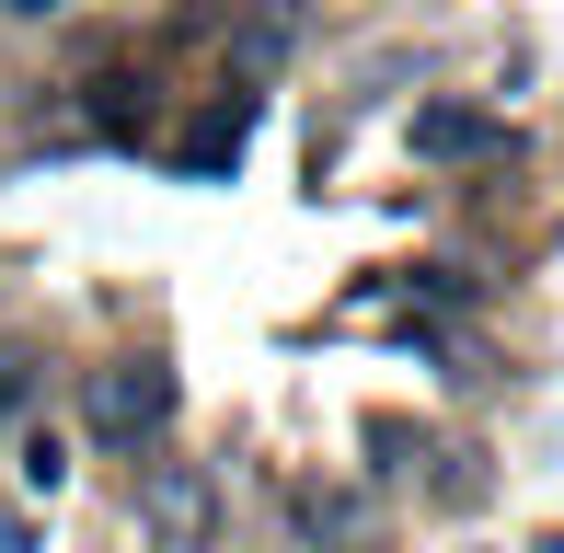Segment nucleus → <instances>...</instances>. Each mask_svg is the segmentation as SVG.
Wrapping results in <instances>:
<instances>
[{
  "label": "nucleus",
  "mask_w": 564,
  "mask_h": 553,
  "mask_svg": "<svg viewBox=\"0 0 564 553\" xmlns=\"http://www.w3.org/2000/svg\"><path fill=\"white\" fill-rule=\"evenodd\" d=\"M82 426L105 449H150L173 426V369L162 358H105L93 369V392H82Z\"/></svg>",
  "instance_id": "1"
},
{
  "label": "nucleus",
  "mask_w": 564,
  "mask_h": 553,
  "mask_svg": "<svg viewBox=\"0 0 564 553\" xmlns=\"http://www.w3.org/2000/svg\"><path fill=\"white\" fill-rule=\"evenodd\" d=\"M415 150H426V162H496L507 128H496L484 105H426V116H415Z\"/></svg>",
  "instance_id": "2"
},
{
  "label": "nucleus",
  "mask_w": 564,
  "mask_h": 553,
  "mask_svg": "<svg viewBox=\"0 0 564 553\" xmlns=\"http://www.w3.org/2000/svg\"><path fill=\"white\" fill-rule=\"evenodd\" d=\"M150 531H173V542H196L208 531V473H150Z\"/></svg>",
  "instance_id": "3"
},
{
  "label": "nucleus",
  "mask_w": 564,
  "mask_h": 553,
  "mask_svg": "<svg viewBox=\"0 0 564 553\" xmlns=\"http://www.w3.org/2000/svg\"><path fill=\"white\" fill-rule=\"evenodd\" d=\"M300 531H312V542H357V531H369V508L335 496V485H300Z\"/></svg>",
  "instance_id": "4"
},
{
  "label": "nucleus",
  "mask_w": 564,
  "mask_h": 553,
  "mask_svg": "<svg viewBox=\"0 0 564 553\" xmlns=\"http://www.w3.org/2000/svg\"><path fill=\"white\" fill-rule=\"evenodd\" d=\"M289 35H300V12H289V0H265V12L242 23V69H276V58H289Z\"/></svg>",
  "instance_id": "5"
},
{
  "label": "nucleus",
  "mask_w": 564,
  "mask_h": 553,
  "mask_svg": "<svg viewBox=\"0 0 564 553\" xmlns=\"http://www.w3.org/2000/svg\"><path fill=\"white\" fill-rule=\"evenodd\" d=\"M23 485H35V496H58V485H69V449L46 438V426H35V438H23Z\"/></svg>",
  "instance_id": "6"
},
{
  "label": "nucleus",
  "mask_w": 564,
  "mask_h": 553,
  "mask_svg": "<svg viewBox=\"0 0 564 553\" xmlns=\"http://www.w3.org/2000/svg\"><path fill=\"white\" fill-rule=\"evenodd\" d=\"M23 392H35V381H23V358L0 346V415H23Z\"/></svg>",
  "instance_id": "7"
},
{
  "label": "nucleus",
  "mask_w": 564,
  "mask_h": 553,
  "mask_svg": "<svg viewBox=\"0 0 564 553\" xmlns=\"http://www.w3.org/2000/svg\"><path fill=\"white\" fill-rule=\"evenodd\" d=\"M0 553H35V519H0Z\"/></svg>",
  "instance_id": "8"
},
{
  "label": "nucleus",
  "mask_w": 564,
  "mask_h": 553,
  "mask_svg": "<svg viewBox=\"0 0 564 553\" xmlns=\"http://www.w3.org/2000/svg\"><path fill=\"white\" fill-rule=\"evenodd\" d=\"M0 12H23V23H46V12H58V0H0Z\"/></svg>",
  "instance_id": "9"
}]
</instances>
